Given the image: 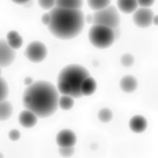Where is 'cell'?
<instances>
[{"instance_id": "1", "label": "cell", "mask_w": 158, "mask_h": 158, "mask_svg": "<svg viewBox=\"0 0 158 158\" xmlns=\"http://www.w3.org/2000/svg\"><path fill=\"white\" fill-rule=\"evenodd\" d=\"M59 93L51 82L40 80L27 86L23 94L25 109L33 112L38 117H51L58 108Z\"/></svg>"}, {"instance_id": "2", "label": "cell", "mask_w": 158, "mask_h": 158, "mask_svg": "<svg viewBox=\"0 0 158 158\" xmlns=\"http://www.w3.org/2000/svg\"><path fill=\"white\" fill-rule=\"evenodd\" d=\"M51 21L48 28L52 35L62 40L76 38L85 25L84 13L81 9H69L55 6L50 9Z\"/></svg>"}, {"instance_id": "3", "label": "cell", "mask_w": 158, "mask_h": 158, "mask_svg": "<svg viewBox=\"0 0 158 158\" xmlns=\"http://www.w3.org/2000/svg\"><path fill=\"white\" fill-rule=\"evenodd\" d=\"M90 73L87 68L79 64H70L63 68L57 77V89L62 95L71 96L73 98L83 97L82 82Z\"/></svg>"}, {"instance_id": "4", "label": "cell", "mask_w": 158, "mask_h": 158, "mask_svg": "<svg viewBox=\"0 0 158 158\" xmlns=\"http://www.w3.org/2000/svg\"><path fill=\"white\" fill-rule=\"evenodd\" d=\"M88 38L93 47L99 49L107 48L115 42L112 28L102 25L93 24L88 32Z\"/></svg>"}, {"instance_id": "5", "label": "cell", "mask_w": 158, "mask_h": 158, "mask_svg": "<svg viewBox=\"0 0 158 158\" xmlns=\"http://www.w3.org/2000/svg\"><path fill=\"white\" fill-rule=\"evenodd\" d=\"M93 16V24L102 25L110 28H115L119 27L121 23L120 14L117 8L113 5H109L102 9L95 11Z\"/></svg>"}, {"instance_id": "6", "label": "cell", "mask_w": 158, "mask_h": 158, "mask_svg": "<svg viewBox=\"0 0 158 158\" xmlns=\"http://www.w3.org/2000/svg\"><path fill=\"white\" fill-rule=\"evenodd\" d=\"M48 50L43 43L33 41L28 44L25 49L24 55L32 63H41L46 58Z\"/></svg>"}, {"instance_id": "7", "label": "cell", "mask_w": 158, "mask_h": 158, "mask_svg": "<svg viewBox=\"0 0 158 158\" xmlns=\"http://www.w3.org/2000/svg\"><path fill=\"white\" fill-rule=\"evenodd\" d=\"M154 13L149 8H136L133 12L132 20L137 27L142 28H147L152 24V19L154 17Z\"/></svg>"}, {"instance_id": "8", "label": "cell", "mask_w": 158, "mask_h": 158, "mask_svg": "<svg viewBox=\"0 0 158 158\" xmlns=\"http://www.w3.org/2000/svg\"><path fill=\"white\" fill-rule=\"evenodd\" d=\"M16 52L9 46L7 40L0 38V67L8 68L14 63Z\"/></svg>"}, {"instance_id": "9", "label": "cell", "mask_w": 158, "mask_h": 158, "mask_svg": "<svg viewBox=\"0 0 158 158\" xmlns=\"http://www.w3.org/2000/svg\"><path fill=\"white\" fill-rule=\"evenodd\" d=\"M56 142L58 147H74L77 142V136L72 130L63 129L57 134Z\"/></svg>"}, {"instance_id": "10", "label": "cell", "mask_w": 158, "mask_h": 158, "mask_svg": "<svg viewBox=\"0 0 158 158\" xmlns=\"http://www.w3.org/2000/svg\"><path fill=\"white\" fill-rule=\"evenodd\" d=\"M19 122L23 127L32 128L38 123V117L33 112L25 109L19 114Z\"/></svg>"}, {"instance_id": "11", "label": "cell", "mask_w": 158, "mask_h": 158, "mask_svg": "<svg viewBox=\"0 0 158 158\" xmlns=\"http://www.w3.org/2000/svg\"><path fill=\"white\" fill-rule=\"evenodd\" d=\"M129 127L135 133H142L147 127V119L141 115H136L129 122Z\"/></svg>"}, {"instance_id": "12", "label": "cell", "mask_w": 158, "mask_h": 158, "mask_svg": "<svg viewBox=\"0 0 158 158\" xmlns=\"http://www.w3.org/2000/svg\"><path fill=\"white\" fill-rule=\"evenodd\" d=\"M137 85H138V82L136 78L131 75L124 76L120 81L121 89L126 93H133L137 88Z\"/></svg>"}, {"instance_id": "13", "label": "cell", "mask_w": 158, "mask_h": 158, "mask_svg": "<svg viewBox=\"0 0 158 158\" xmlns=\"http://www.w3.org/2000/svg\"><path fill=\"white\" fill-rule=\"evenodd\" d=\"M117 7L124 14H132L136 10L138 4L136 0H117Z\"/></svg>"}, {"instance_id": "14", "label": "cell", "mask_w": 158, "mask_h": 158, "mask_svg": "<svg viewBox=\"0 0 158 158\" xmlns=\"http://www.w3.org/2000/svg\"><path fill=\"white\" fill-rule=\"evenodd\" d=\"M97 90V82L96 80L91 76L85 79L82 85V93L83 96H91Z\"/></svg>"}, {"instance_id": "15", "label": "cell", "mask_w": 158, "mask_h": 158, "mask_svg": "<svg viewBox=\"0 0 158 158\" xmlns=\"http://www.w3.org/2000/svg\"><path fill=\"white\" fill-rule=\"evenodd\" d=\"M14 107L7 100L0 102V122L8 120L13 114Z\"/></svg>"}, {"instance_id": "16", "label": "cell", "mask_w": 158, "mask_h": 158, "mask_svg": "<svg viewBox=\"0 0 158 158\" xmlns=\"http://www.w3.org/2000/svg\"><path fill=\"white\" fill-rule=\"evenodd\" d=\"M83 0H56L55 6L69 9H81Z\"/></svg>"}, {"instance_id": "17", "label": "cell", "mask_w": 158, "mask_h": 158, "mask_svg": "<svg viewBox=\"0 0 158 158\" xmlns=\"http://www.w3.org/2000/svg\"><path fill=\"white\" fill-rule=\"evenodd\" d=\"M74 98H72L71 96L63 95L58 99V106L64 111L72 109L74 106Z\"/></svg>"}, {"instance_id": "18", "label": "cell", "mask_w": 158, "mask_h": 158, "mask_svg": "<svg viewBox=\"0 0 158 158\" xmlns=\"http://www.w3.org/2000/svg\"><path fill=\"white\" fill-rule=\"evenodd\" d=\"M87 4L91 9L98 11L110 5L111 0H87Z\"/></svg>"}, {"instance_id": "19", "label": "cell", "mask_w": 158, "mask_h": 158, "mask_svg": "<svg viewBox=\"0 0 158 158\" xmlns=\"http://www.w3.org/2000/svg\"><path fill=\"white\" fill-rule=\"evenodd\" d=\"M98 117L100 122L107 123L112 121V117H113V113L109 108H102L98 112Z\"/></svg>"}, {"instance_id": "20", "label": "cell", "mask_w": 158, "mask_h": 158, "mask_svg": "<svg viewBox=\"0 0 158 158\" xmlns=\"http://www.w3.org/2000/svg\"><path fill=\"white\" fill-rule=\"evenodd\" d=\"M8 96V86L5 79L0 76V102L4 101Z\"/></svg>"}, {"instance_id": "21", "label": "cell", "mask_w": 158, "mask_h": 158, "mask_svg": "<svg viewBox=\"0 0 158 158\" xmlns=\"http://www.w3.org/2000/svg\"><path fill=\"white\" fill-rule=\"evenodd\" d=\"M134 62H135L134 57L130 53H125L121 57V63L123 66L127 67V68L131 67L134 64Z\"/></svg>"}, {"instance_id": "22", "label": "cell", "mask_w": 158, "mask_h": 158, "mask_svg": "<svg viewBox=\"0 0 158 158\" xmlns=\"http://www.w3.org/2000/svg\"><path fill=\"white\" fill-rule=\"evenodd\" d=\"M7 41H8V45L11 47L12 48L14 49V50L19 49L23 46V38L20 35H19L17 38H14V39L7 40Z\"/></svg>"}, {"instance_id": "23", "label": "cell", "mask_w": 158, "mask_h": 158, "mask_svg": "<svg viewBox=\"0 0 158 158\" xmlns=\"http://www.w3.org/2000/svg\"><path fill=\"white\" fill-rule=\"evenodd\" d=\"M39 6L44 10H50L55 7L56 0H38Z\"/></svg>"}, {"instance_id": "24", "label": "cell", "mask_w": 158, "mask_h": 158, "mask_svg": "<svg viewBox=\"0 0 158 158\" xmlns=\"http://www.w3.org/2000/svg\"><path fill=\"white\" fill-rule=\"evenodd\" d=\"M74 147H59V153L63 157H69L74 154Z\"/></svg>"}, {"instance_id": "25", "label": "cell", "mask_w": 158, "mask_h": 158, "mask_svg": "<svg viewBox=\"0 0 158 158\" xmlns=\"http://www.w3.org/2000/svg\"><path fill=\"white\" fill-rule=\"evenodd\" d=\"M20 136H21L20 131L19 130H17V129H12L11 131H9V133H8L9 139L11 140V141H14V142L18 141L20 138Z\"/></svg>"}, {"instance_id": "26", "label": "cell", "mask_w": 158, "mask_h": 158, "mask_svg": "<svg viewBox=\"0 0 158 158\" xmlns=\"http://www.w3.org/2000/svg\"><path fill=\"white\" fill-rule=\"evenodd\" d=\"M136 1L138 6L142 8H149L155 3V0H136Z\"/></svg>"}, {"instance_id": "27", "label": "cell", "mask_w": 158, "mask_h": 158, "mask_svg": "<svg viewBox=\"0 0 158 158\" xmlns=\"http://www.w3.org/2000/svg\"><path fill=\"white\" fill-rule=\"evenodd\" d=\"M41 21L44 25H46L47 27L48 26V24L50 23V21H51V16H50L49 13L48 14H44V15L42 16Z\"/></svg>"}, {"instance_id": "28", "label": "cell", "mask_w": 158, "mask_h": 158, "mask_svg": "<svg viewBox=\"0 0 158 158\" xmlns=\"http://www.w3.org/2000/svg\"><path fill=\"white\" fill-rule=\"evenodd\" d=\"M19 33L15 30H12L10 32H8V33L7 34V40H11V39H14V38H17L19 36Z\"/></svg>"}, {"instance_id": "29", "label": "cell", "mask_w": 158, "mask_h": 158, "mask_svg": "<svg viewBox=\"0 0 158 158\" xmlns=\"http://www.w3.org/2000/svg\"><path fill=\"white\" fill-rule=\"evenodd\" d=\"M112 31H113V35H114L115 41L117 40V39H119L121 37V33H122L120 27H115V28H112Z\"/></svg>"}, {"instance_id": "30", "label": "cell", "mask_w": 158, "mask_h": 158, "mask_svg": "<svg viewBox=\"0 0 158 158\" xmlns=\"http://www.w3.org/2000/svg\"><path fill=\"white\" fill-rule=\"evenodd\" d=\"M33 82V79L31 77H27L26 78L24 79V84L26 86H29Z\"/></svg>"}, {"instance_id": "31", "label": "cell", "mask_w": 158, "mask_h": 158, "mask_svg": "<svg viewBox=\"0 0 158 158\" xmlns=\"http://www.w3.org/2000/svg\"><path fill=\"white\" fill-rule=\"evenodd\" d=\"M11 1L14 2V3H17V4H26L31 0H11Z\"/></svg>"}, {"instance_id": "32", "label": "cell", "mask_w": 158, "mask_h": 158, "mask_svg": "<svg viewBox=\"0 0 158 158\" xmlns=\"http://www.w3.org/2000/svg\"><path fill=\"white\" fill-rule=\"evenodd\" d=\"M93 14H88V15H87V17H85V22H87V23H93Z\"/></svg>"}, {"instance_id": "33", "label": "cell", "mask_w": 158, "mask_h": 158, "mask_svg": "<svg viewBox=\"0 0 158 158\" xmlns=\"http://www.w3.org/2000/svg\"><path fill=\"white\" fill-rule=\"evenodd\" d=\"M157 20H158V17L156 15H154L152 19V23L154 25H157Z\"/></svg>"}, {"instance_id": "34", "label": "cell", "mask_w": 158, "mask_h": 158, "mask_svg": "<svg viewBox=\"0 0 158 158\" xmlns=\"http://www.w3.org/2000/svg\"><path fill=\"white\" fill-rule=\"evenodd\" d=\"M3 154H2V153L0 152V157H3Z\"/></svg>"}, {"instance_id": "35", "label": "cell", "mask_w": 158, "mask_h": 158, "mask_svg": "<svg viewBox=\"0 0 158 158\" xmlns=\"http://www.w3.org/2000/svg\"><path fill=\"white\" fill-rule=\"evenodd\" d=\"M1 73H2V71H1V67H0V76H1Z\"/></svg>"}]
</instances>
